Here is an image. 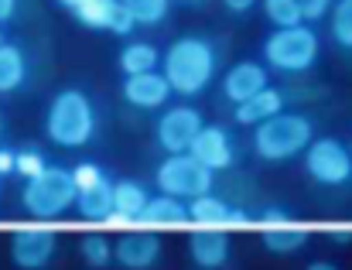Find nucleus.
Wrapping results in <instances>:
<instances>
[{"instance_id":"35","label":"nucleus","mask_w":352,"mask_h":270,"mask_svg":"<svg viewBox=\"0 0 352 270\" xmlns=\"http://www.w3.org/2000/svg\"><path fill=\"white\" fill-rule=\"evenodd\" d=\"M14 171V150L0 147V175H10Z\"/></svg>"},{"instance_id":"19","label":"nucleus","mask_w":352,"mask_h":270,"mask_svg":"<svg viewBox=\"0 0 352 270\" xmlns=\"http://www.w3.org/2000/svg\"><path fill=\"white\" fill-rule=\"evenodd\" d=\"M76 209L82 219H96V223H107L113 216V181L103 178L100 185L93 188H82L79 199H76Z\"/></svg>"},{"instance_id":"41","label":"nucleus","mask_w":352,"mask_h":270,"mask_svg":"<svg viewBox=\"0 0 352 270\" xmlns=\"http://www.w3.org/2000/svg\"><path fill=\"white\" fill-rule=\"evenodd\" d=\"M0 45H3V31H0Z\"/></svg>"},{"instance_id":"38","label":"nucleus","mask_w":352,"mask_h":270,"mask_svg":"<svg viewBox=\"0 0 352 270\" xmlns=\"http://www.w3.org/2000/svg\"><path fill=\"white\" fill-rule=\"evenodd\" d=\"M305 270H339L336 264H329V260H315V264H308Z\"/></svg>"},{"instance_id":"17","label":"nucleus","mask_w":352,"mask_h":270,"mask_svg":"<svg viewBox=\"0 0 352 270\" xmlns=\"http://www.w3.org/2000/svg\"><path fill=\"white\" fill-rule=\"evenodd\" d=\"M277 113H284V93L280 89H263V93H256L253 100H246V103H239L233 110L236 124H243V127H260V124H267V120H274Z\"/></svg>"},{"instance_id":"40","label":"nucleus","mask_w":352,"mask_h":270,"mask_svg":"<svg viewBox=\"0 0 352 270\" xmlns=\"http://www.w3.org/2000/svg\"><path fill=\"white\" fill-rule=\"evenodd\" d=\"M185 3H202V0H185Z\"/></svg>"},{"instance_id":"8","label":"nucleus","mask_w":352,"mask_h":270,"mask_svg":"<svg viewBox=\"0 0 352 270\" xmlns=\"http://www.w3.org/2000/svg\"><path fill=\"white\" fill-rule=\"evenodd\" d=\"M58 236L52 226H21L10 236V260L21 270H45L55 260Z\"/></svg>"},{"instance_id":"28","label":"nucleus","mask_w":352,"mask_h":270,"mask_svg":"<svg viewBox=\"0 0 352 270\" xmlns=\"http://www.w3.org/2000/svg\"><path fill=\"white\" fill-rule=\"evenodd\" d=\"M48 168V157L38 150V147H21V150H14V171L28 181V178H38L41 171Z\"/></svg>"},{"instance_id":"32","label":"nucleus","mask_w":352,"mask_h":270,"mask_svg":"<svg viewBox=\"0 0 352 270\" xmlns=\"http://www.w3.org/2000/svg\"><path fill=\"white\" fill-rule=\"evenodd\" d=\"M250 223H253V216H250L246 209H233L230 219H226V229H243V226H250Z\"/></svg>"},{"instance_id":"20","label":"nucleus","mask_w":352,"mask_h":270,"mask_svg":"<svg viewBox=\"0 0 352 270\" xmlns=\"http://www.w3.org/2000/svg\"><path fill=\"white\" fill-rule=\"evenodd\" d=\"M230 212H233V205L223 202V199H216L212 192H209V195H199V199L188 202V216H192V223L202 226V229H226Z\"/></svg>"},{"instance_id":"5","label":"nucleus","mask_w":352,"mask_h":270,"mask_svg":"<svg viewBox=\"0 0 352 270\" xmlns=\"http://www.w3.org/2000/svg\"><path fill=\"white\" fill-rule=\"evenodd\" d=\"M79 199V188H76V178L69 168H45L38 178H28L24 188H21V205L38 216V219H55L62 216L65 209H72Z\"/></svg>"},{"instance_id":"23","label":"nucleus","mask_w":352,"mask_h":270,"mask_svg":"<svg viewBox=\"0 0 352 270\" xmlns=\"http://www.w3.org/2000/svg\"><path fill=\"white\" fill-rule=\"evenodd\" d=\"M28 79V58L17 45H0V93H14L21 89Z\"/></svg>"},{"instance_id":"39","label":"nucleus","mask_w":352,"mask_h":270,"mask_svg":"<svg viewBox=\"0 0 352 270\" xmlns=\"http://www.w3.org/2000/svg\"><path fill=\"white\" fill-rule=\"evenodd\" d=\"M0 137H3V117H0Z\"/></svg>"},{"instance_id":"11","label":"nucleus","mask_w":352,"mask_h":270,"mask_svg":"<svg viewBox=\"0 0 352 270\" xmlns=\"http://www.w3.org/2000/svg\"><path fill=\"white\" fill-rule=\"evenodd\" d=\"M188 154H192L195 161H202L209 171H226V168L236 161L230 131L219 127V124H206V127L199 131V137H195V144H192Z\"/></svg>"},{"instance_id":"2","label":"nucleus","mask_w":352,"mask_h":270,"mask_svg":"<svg viewBox=\"0 0 352 270\" xmlns=\"http://www.w3.org/2000/svg\"><path fill=\"white\" fill-rule=\"evenodd\" d=\"M45 134L58 147H82L96 134V106L82 89H62L45 110Z\"/></svg>"},{"instance_id":"10","label":"nucleus","mask_w":352,"mask_h":270,"mask_svg":"<svg viewBox=\"0 0 352 270\" xmlns=\"http://www.w3.org/2000/svg\"><path fill=\"white\" fill-rule=\"evenodd\" d=\"M82 27L89 31H113V34H130L137 27V21L130 17V10L120 0H89L72 14Z\"/></svg>"},{"instance_id":"26","label":"nucleus","mask_w":352,"mask_h":270,"mask_svg":"<svg viewBox=\"0 0 352 270\" xmlns=\"http://www.w3.org/2000/svg\"><path fill=\"white\" fill-rule=\"evenodd\" d=\"M140 27H157L168 17V0H120Z\"/></svg>"},{"instance_id":"27","label":"nucleus","mask_w":352,"mask_h":270,"mask_svg":"<svg viewBox=\"0 0 352 270\" xmlns=\"http://www.w3.org/2000/svg\"><path fill=\"white\" fill-rule=\"evenodd\" d=\"M329 31H332V41L342 52H352V0H336Z\"/></svg>"},{"instance_id":"24","label":"nucleus","mask_w":352,"mask_h":270,"mask_svg":"<svg viewBox=\"0 0 352 270\" xmlns=\"http://www.w3.org/2000/svg\"><path fill=\"white\" fill-rule=\"evenodd\" d=\"M260 7H263V17L274 27H298V24H305V14H301L298 0H260Z\"/></svg>"},{"instance_id":"31","label":"nucleus","mask_w":352,"mask_h":270,"mask_svg":"<svg viewBox=\"0 0 352 270\" xmlns=\"http://www.w3.org/2000/svg\"><path fill=\"white\" fill-rule=\"evenodd\" d=\"M256 223H260V229H274V226L291 223V216H287L284 209H263V212L256 216Z\"/></svg>"},{"instance_id":"3","label":"nucleus","mask_w":352,"mask_h":270,"mask_svg":"<svg viewBox=\"0 0 352 270\" xmlns=\"http://www.w3.org/2000/svg\"><path fill=\"white\" fill-rule=\"evenodd\" d=\"M315 140V124L305 113H277L274 120L260 124L253 131V150L267 164H284L298 154H305Z\"/></svg>"},{"instance_id":"4","label":"nucleus","mask_w":352,"mask_h":270,"mask_svg":"<svg viewBox=\"0 0 352 270\" xmlns=\"http://www.w3.org/2000/svg\"><path fill=\"white\" fill-rule=\"evenodd\" d=\"M263 62L267 69L280 72V76H305L318 55H322V41L315 34V27L298 24V27H274L263 38Z\"/></svg>"},{"instance_id":"7","label":"nucleus","mask_w":352,"mask_h":270,"mask_svg":"<svg viewBox=\"0 0 352 270\" xmlns=\"http://www.w3.org/2000/svg\"><path fill=\"white\" fill-rule=\"evenodd\" d=\"M305 171L311 181L325 188H339L352 181V150L339 137H315L305 150Z\"/></svg>"},{"instance_id":"1","label":"nucleus","mask_w":352,"mask_h":270,"mask_svg":"<svg viewBox=\"0 0 352 270\" xmlns=\"http://www.w3.org/2000/svg\"><path fill=\"white\" fill-rule=\"evenodd\" d=\"M161 69H164V79H168L171 93L199 96L216 79V45L209 38L185 34V38L168 45V52L161 58Z\"/></svg>"},{"instance_id":"29","label":"nucleus","mask_w":352,"mask_h":270,"mask_svg":"<svg viewBox=\"0 0 352 270\" xmlns=\"http://www.w3.org/2000/svg\"><path fill=\"white\" fill-rule=\"evenodd\" d=\"M72 178H76V188L82 192V188L100 185V181L107 178V171H103L100 164H93V161H82V164H76V168H72Z\"/></svg>"},{"instance_id":"21","label":"nucleus","mask_w":352,"mask_h":270,"mask_svg":"<svg viewBox=\"0 0 352 270\" xmlns=\"http://www.w3.org/2000/svg\"><path fill=\"white\" fill-rule=\"evenodd\" d=\"M161 65V52L151 41H126L120 52V69L123 76H144V72H157Z\"/></svg>"},{"instance_id":"6","label":"nucleus","mask_w":352,"mask_h":270,"mask_svg":"<svg viewBox=\"0 0 352 270\" xmlns=\"http://www.w3.org/2000/svg\"><path fill=\"white\" fill-rule=\"evenodd\" d=\"M212 181H216V171H209L192 154H168L154 171V185L161 188V195L188 199V202L199 199V195H209Z\"/></svg>"},{"instance_id":"34","label":"nucleus","mask_w":352,"mask_h":270,"mask_svg":"<svg viewBox=\"0 0 352 270\" xmlns=\"http://www.w3.org/2000/svg\"><path fill=\"white\" fill-rule=\"evenodd\" d=\"M223 3H226L233 14H246V10H253V7H256V0H223Z\"/></svg>"},{"instance_id":"12","label":"nucleus","mask_w":352,"mask_h":270,"mask_svg":"<svg viewBox=\"0 0 352 270\" xmlns=\"http://www.w3.org/2000/svg\"><path fill=\"white\" fill-rule=\"evenodd\" d=\"M113 260L126 270H151L161 260V240L151 229L126 233V236H120L117 247H113Z\"/></svg>"},{"instance_id":"36","label":"nucleus","mask_w":352,"mask_h":270,"mask_svg":"<svg viewBox=\"0 0 352 270\" xmlns=\"http://www.w3.org/2000/svg\"><path fill=\"white\" fill-rule=\"evenodd\" d=\"M17 14V0H0V24H7Z\"/></svg>"},{"instance_id":"13","label":"nucleus","mask_w":352,"mask_h":270,"mask_svg":"<svg viewBox=\"0 0 352 270\" xmlns=\"http://www.w3.org/2000/svg\"><path fill=\"white\" fill-rule=\"evenodd\" d=\"M188 257L202 270H219L230 260V236L226 229H202L195 226L188 233Z\"/></svg>"},{"instance_id":"18","label":"nucleus","mask_w":352,"mask_h":270,"mask_svg":"<svg viewBox=\"0 0 352 270\" xmlns=\"http://www.w3.org/2000/svg\"><path fill=\"white\" fill-rule=\"evenodd\" d=\"M308 240H311V229L301 226V223H294V219L284 223V226H274V229H260V243H263V250H267V254H280V257L305 250Z\"/></svg>"},{"instance_id":"33","label":"nucleus","mask_w":352,"mask_h":270,"mask_svg":"<svg viewBox=\"0 0 352 270\" xmlns=\"http://www.w3.org/2000/svg\"><path fill=\"white\" fill-rule=\"evenodd\" d=\"M329 236L339 240V243H349L352 240V226H329Z\"/></svg>"},{"instance_id":"9","label":"nucleus","mask_w":352,"mask_h":270,"mask_svg":"<svg viewBox=\"0 0 352 270\" xmlns=\"http://www.w3.org/2000/svg\"><path fill=\"white\" fill-rule=\"evenodd\" d=\"M202 127L206 124H202V113L195 106H171V110H164L157 117L154 134H157V144L168 154H188Z\"/></svg>"},{"instance_id":"14","label":"nucleus","mask_w":352,"mask_h":270,"mask_svg":"<svg viewBox=\"0 0 352 270\" xmlns=\"http://www.w3.org/2000/svg\"><path fill=\"white\" fill-rule=\"evenodd\" d=\"M263 89H270V76H267V69L260 62H236L233 69L223 76V93L236 106L246 103V100H253Z\"/></svg>"},{"instance_id":"30","label":"nucleus","mask_w":352,"mask_h":270,"mask_svg":"<svg viewBox=\"0 0 352 270\" xmlns=\"http://www.w3.org/2000/svg\"><path fill=\"white\" fill-rule=\"evenodd\" d=\"M298 3H301L305 21H322V17L336 7V0H298Z\"/></svg>"},{"instance_id":"22","label":"nucleus","mask_w":352,"mask_h":270,"mask_svg":"<svg viewBox=\"0 0 352 270\" xmlns=\"http://www.w3.org/2000/svg\"><path fill=\"white\" fill-rule=\"evenodd\" d=\"M147 202H151V195H147V188H144L140 181H133V178L113 181V212H120L123 219L133 223V219L144 212Z\"/></svg>"},{"instance_id":"42","label":"nucleus","mask_w":352,"mask_h":270,"mask_svg":"<svg viewBox=\"0 0 352 270\" xmlns=\"http://www.w3.org/2000/svg\"><path fill=\"white\" fill-rule=\"evenodd\" d=\"M349 150H352V140H349Z\"/></svg>"},{"instance_id":"16","label":"nucleus","mask_w":352,"mask_h":270,"mask_svg":"<svg viewBox=\"0 0 352 270\" xmlns=\"http://www.w3.org/2000/svg\"><path fill=\"white\" fill-rule=\"evenodd\" d=\"M133 223H137L140 229H178V226L192 223V216H188V205H185L182 199L154 195Z\"/></svg>"},{"instance_id":"15","label":"nucleus","mask_w":352,"mask_h":270,"mask_svg":"<svg viewBox=\"0 0 352 270\" xmlns=\"http://www.w3.org/2000/svg\"><path fill=\"white\" fill-rule=\"evenodd\" d=\"M171 96V86L164 72H144V76H126L123 79V100L137 110H157Z\"/></svg>"},{"instance_id":"37","label":"nucleus","mask_w":352,"mask_h":270,"mask_svg":"<svg viewBox=\"0 0 352 270\" xmlns=\"http://www.w3.org/2000/svg\"><path fill=\"white\" fill-rule=\"evenodd\" d=\"M55 3H58V7H65V10H72V14H76V10H79V7H82V3H89V0H55Z\"/></svg>"},{"instance_id":"25","label":"nucleus","mask_w":352,"mask_h":270,"mask_svg":"<svg viewBox=\"0 0 352 270\" xmlns=\"http://www.w3.org/2000/svg\"><path fill=\"white\" fill-rule=\"evenodd\" d=\"M79 257H82L89 267L103 270L113 264V243H110L107 236H100V233H86V236L79 240Z\"/></svg>"}]
</instances>
